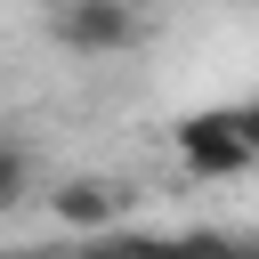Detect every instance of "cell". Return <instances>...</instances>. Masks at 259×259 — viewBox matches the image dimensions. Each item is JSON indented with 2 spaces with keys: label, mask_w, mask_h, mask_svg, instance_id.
<instances>
[{
  "label": "cell",
  "mask_w": 259,
  "mask_h": 259,
  "mask_svg": "<svg viewBox=\"0 0 259 259\" xmlns=\"http://www.w3.org/2000/svg\"><path fill=\"white\" fill-rule=\"evenodd\" d=\"M178 162L194 178H235L259 162V146L243 138V113H194V121H178Z\"/></svg>",
  "instance_id": "cell-1"
},
{
  "label": "cell",
  "mask_w": 259,
  "mask_h": 259,
  "mask_svg": "<svg viewBox=\"0 0 259 259\" xmlns=\"http://www.w3.org/2000/svg\"><path fill=\"white\" fill-rule=\"evenodd\" d=\"M57 40L81 49V57H113L138 40V8L130 0H65L57 8Z\"/></svg>",
  "instance_id": "cell-2"
},
{
  "label": "cell",
  "mask_w": 259,
  "mask_h": 259,
  "mask_svg": "<svg viewBox=\"0 0 259 259\" xmlns=\"http://www.w3.org/2000/svg\"><path fill=\"white\" fill-rule=\"evenodd\" d=\"M49 202H57V219H65V227H113V210H121V194H113L105 178H65Z\"/></svg>",
  "instance_id": "cell-3"
},
{
  "label": "cell",
  "mask_w": 259,
  "mask_h": 259,
  "mask_svg": "<svg viewBox=\"0 0 259 259\" xmlns=\"http://www.w3.org/2000/svg\"><path fill=\"white\" fill-rule=\"evenodd\" d=\"M16 194H24V154L0 146V202H16Z\"/></svg>",
  "instance_id": "cell-4"
}]
</instances>
